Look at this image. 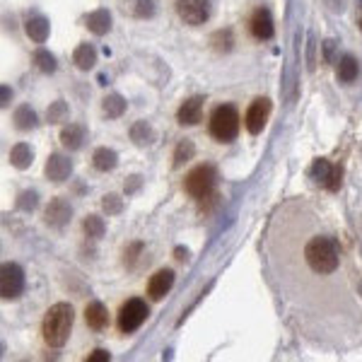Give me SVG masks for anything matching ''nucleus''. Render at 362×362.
Returning a JSON list of instances; mask_svg holds the SVG:
<instances>
[{"mask_svg":"<svg viewBox=\"0 0 362 362\" xmlns=\"http://www.w3.org/2000/svg\"><path fill=\"white\" fill-rule=\"evenodd\" d=\"M343 249L331 232H314L302 242V266L316 278H331L341 270Z\"/></svg>","mask_w":362,"mask_h":362,"instance_id":"obj_1","label":"nucleus"},{"mask_svg":"<svg viewBox=\"0 0 362 362\" xmlns=\"http://www.w3.org/2000/svg\"><path fill=\"white\" fill-rule=\"evenodd\" d=\"M73 322H75V311L68 302H56L49 307L44 324H41V333L49 348H63L73 333Z\"/></svg>","mask_w":362,"mask_h":362,"instance_id":"obj_2","label":"nucleus"},{"mask_svg":"<svg viewBox=\"0 0 362 362\" xmlns=\"http://www.w3.org/2000/svg\"><path fill=\"white\" fill-rule=\"evenodd\" d=\"M210 135L220 143H232L240 135V112L232 104H220L210 116Z\"/></svg>","mask_w":362,"mask_h":362,"instance_id":"obj_3","label":"nucleus"},{"mask_svg":"<svg viewBox=\"0 0 362 362\" xmlns=\"http://www.w3.org/2000/svg\"><path fill=\"white\" fill-rule=\"evenodd\" d=\"M215 184H218V172L213 164H198L186 174V194L196 201H205L215 194Z\"/></svg>","mask_w":362,"mask_h":362,"instance_id":"obj_4","label":"nucleus"},{"mask_svg":"<svg viewBox=\"0 0 362 362\" xmlns=\"http://www.w3.org/2000/svg\"><path fill=\"white\" fill-rule=\"evenodd\" d=\"M150 309L140 297H131L121 305V311H118V331L121 333H133L138 331L140 326L148 319Z\"/></svg>","mask_w":362,"mask_h":362,"instance_id":"obj_5","label":"nucleus"},{"mask_svg":"<svg viewBox=\"0 0 362 362\" xmlns=\"http://www.w3.org/2000/svg\"><path fill=\"white\" fill-rule=\"evenodd\" d=\"M215 0H177V15L191 27H201L213 17Z\"/></svg>","mask_w":362,"mask_h":362,"instance_id":"obj_6","label":"nucleus"},{"mask_svg":"<svg viewBox=\"0 0 362 362\" xmlns=\"http://www.w3.org/2000/svg\"><path fill=\"white\" fill-rule=\"evenodd\" d=\"M25 292V270L20 263H3L0 268V295L3 300H17Z\"/></svg>","mask_w":362,"mask_h":362,"instance_id":"obj_7","label":"nucleus"},{"mask_svg":"<svg viewBox=\"0 0 362 362\" xmlns=\"http://www.w3.org/2000/svg\"><path fill=\"white\" fill-rule=\"evenodd\" d=\"M309 177L314 179L319 186H326L328 191H333L336 194L338 189H341V177H343V169L341 167H333L328 159L319 157L311 162V169H309Z\"/></svg>","mask_w":362,"mask_h":362,"instance_id":"obj_8","label":"nucleus"},{"mask_svg":"<svg viewBox=\"0 0 362 362\" xmlns=\"http://www.w3.org/2000/svg\"><path fill=\"white\" fill-rule=\"evenodd\" d=\"M268 116H270V99H266V97L254 99V102L249 104V109H246V116H244L246 131H249L251 135H259L266 128Z\"/></svg>","mask_w":362,"mask_h":362,"instance_id":"obj_9","label":"nucleus"},{"mask_svg":"<svg viewBox=\"0 0 362 362\" xmlns=\"http://www.w3.org/2000/svg\"><path fill=\"white\" fill-rule=\"evenodd\" d=\"M249 27H251L254 39H259V41H268V39H273V34H276V22H273V15H270L268 8H259V10H254Z\"/></svg>","mask_w":362,"mask_h":362,"instance_id":"obj_10","label":"nucleus"},{"mask_svg":"<svg viewBox=\"0 0 362 362\" xmlns=\"http://www.w3.org/2000/svg\"><path fill=\"white\" fill-rule=\"evenodd\" d=\"M73 218V205L68 203L66 198H53L51 203L47 205V213H44V220H47L49 227H56V230H63Z\"/></svg>","mask_w":362,"mask_h":362,"instance_id":"obj_11","label":"nucleus"},{"mask_svg":"<svg viewBox=\"0 0 362 362\" xmlns=\"http://www.w3.org/2000/svg\"><path fill=\"white\" fill-rule=\"evenodd\" d=\"M44 172H47V177L51 179L53 184H61V181L70 179V174H73V162L66 157V155L53 153L51 157L47 159V167H44Z\"/></svg>","mask_w":362,"mask_h":362,"instance_id":"obj_12","label":"nucleus"},{"mask_svg":"<svg viewBox=\"0 0 362 362\" xmlns=\"http://www.w3.org/2000/svg\"><path fill=\"white\" fill-rule=\"evenodd\" d=\"M203 104H205L203 97H189L181 107H179L177 121L181 123V126H196V123L201 121V116H203Z\"/></svg>","mask_w":362,"mask_h":362,"instance_id":"obj_13","label":"nucleus"},{"mask_svg":"<svg viewBox=\"0 0 362 362\" xmlns=\"http://www.w3.org/2000/svg\"><path fill=\"white\" fill-rule=\"evenodd\" d=\"M172 287H174V270L172 268H162V270H157L153 278H150L148 295L153 297V300H162V297L167 295Z\"/></svg>","mask_w":362,"mask_h":362,"instance_id":"obj_14","label":"nucleus"},{"mask_svg":"<svg viewBox=\"0 0 362 362\" xmlns=\"http://www.w3.org/2000/svg\"><path fill=\"white\" fill-rule=\"evenodd\" d=\"M85 324L92 331H104L109 326V311L102 302H90L85 307Z\"/></svg>","mask_w":362,"mask_h":362,"instance_id":"obj_15","label":"nucleus"},{"mask_svg":"<svg viewBox=\"0 0 362 362\" xmlns=\"http://www.w3.org/2000/svg\"><path fill=\"white\" fill-rule=\"evenodd\" d=\"M112 22H114V20H112V12L104 10V8H99V10L90 12V15L85 17L87 29L92 31V34H97V36L109 34V31H112Z\"/></svg>","mask_w":362,"mask_h":362,"instance_id":"obj_16","label":"nucleus"},{"mask_svg":"<svg viewBox=\"0 0 362 362\" xmlns=\"http://www.w3.org/2000/svg\"><path fill=\"white\" fill-rule=\"evenodd\" d=\"M25 29H27V36H29L31 41H36V44H44V41L49 39V34H51V25H49L47 17H41V15L29 17Z\"/></svg>","mask_w":362,"mask_h":362,"instance_id":"obj_17","label":"nucleus"},{"mask_svg":"<svg viewBox=\"0 0 362 362\" xmlns=\"http://www.w3.org/2000/svg\"><path fill=\"white\" fill-rule=\"evenodd\" d=\"M131 140L140 148H145V145H153L157 140V133L148 121H135L131 126Z\"/></svg>","mask_w":362,"mask_h":362,"instance_id":"obj_18","label":"nucleus"},{"mask_svg":"<svg viewBox=\"0 0 362 362\" xmlns=\"http://www.w3.org/2000/svg\"><path fill=\"white\" fill-rule=\"evenodd\" d=\"M12 121H15V128H20V131H34L39 126V116H36V112L29 104L17 107L15 114H12Z\"/></svg>","mask_w":362,"mask_h":362,"instance_id":"obj_19","label":"nucleus"},{"mask_svg":"<svg viewBox=\"0 0 362 362\" xmlns=\"http://www.w3.org/2000/svg\"><path fill=\"white\" fill-rule=\"evenodd\" d=\"M73 63H75L80 70H92L97 66V51H94L92 44H80V47L73 51Z\"/></svg>","mask_w":362,"mask_h":362,"instance_id":"obj_20","label":"nucleus"},{"mask_svg":"<svg viewBox=\"0 0 362 362\" xmlns=\"http://www.w3.org/2000/svg\"><path fill=\"white\" fill-rule=\"evenodd\" d=\"M82 140H85V128H82L80 123H68V126L61 131V143H63V148H68V150H80V148H82Z\"/></svg>","mask_w":362,"mask_h":362,"instance_id":"obj_21","label":"nucleus"},{"mask_svg":"<svg viewBox=\"0 0 362 362\" xmlns=\"http://www.w3.org/2000/svg\"><path fill=\"white\" fill-rule=\"evenodd\" d=\"M92 164L97 172H112L118 164V153L112 148H97L92 155Z\"/></svg>","mask_w":362,"mask_h":362,"instance_id":"obj_22","label":"nucleus"},{"mask_svg":"<svg viewBox=\"0 0 362 362\" xmlns=\"http://www.w3.org/2000/svg\"><path fill=\"white\" fill-rule=\"evenodd\" d=\"M31 162H34V150L29 148L27 143H17L10 148V164L15 169H27L31 167Z\"/></svg>","mask_w":362,"mask_h":362,"instance_id":"obj_23","label":"nucleus"},{"mask_svg":"<svg viewBox=\"0 0 362 362\" xmlns=\"http://www.w3.org/2000/svg\"><path fill=\"white\" fill-rule=\"evenodd\" d=\"M357 73H360V66H357V58L350 56V53H346V56L338 61V80L341 82H352L357 80Z\"/></svg>","mask_w":362,"mask_h":362,"instance_id":"obj_24","label":"nucleus"},{"mask_svg":"<svg viewBox=\"0 0 362 362\" xmlns=\"http://www.w3.org/2000/svg\"><path fill=\"white\" fill-rule=\"evenodd\" d=\"M126 99L121 97V94H109V97H104L102 102V112L107 118H118L123 116V112H126Z\"/></svg>","mask_w":362,"mask_h":362,"instance_id":"obj_25","label":"nucleus"},{"mask_svg":"<svg viewBox=\"0 0 362 362\" xmlns=\"http://www.w3.org/2000/svg\"><path fill=\"white\" fill-rule=\"evenodd\" d=\"M82 230H85V235L90 240H102L104 232H107V224H104V220L99 215H87L85 222H82Z\"/></svg>","mask_w":362,"mask_h":362,"instance_id":"obj_26","label":"nucleus"},{"mask_svg":"<svg viewBox=\"0 0 362 362\" xmlns=\"http://www.w3.org/2000/svg\"><path fill=\"white\" fill-rule=\"evenodd\" d=\"M34 66L39 68L44 75H51V73H56V58H53V53L39 49V51L34 53Z\"/></svg>","mask_w":362,"mask_h":362,"instance_id":"obj_27","label":"nucleus"},{"mask_svg":"<svg viewBox=\"0 0 362 362\" xmlns=\"http://www.w3.org/2000/svg\"><path fill=\"white\" fill-rule=\"evenodd\" d=\"M194 153H196L194 143H191V140H181V143L177 145V150H174V167L179 169L181 164H186L194 157Z\"/></svg>","mask_w":362,"mask_h":362,"instance_id":"obj_28","label":"nucleus"},{"mask_svg":"<svg viewBox=\"0 0 362 362\" xmlns=\"http://www.w3.org/2000/svg\"><path fill=\"white\" fill-rule=\"evenodd\" d=\"M68 118V104L63 102V99H58V102H53L51 107H49L47 112V121L49 123H61Z\"/></svg>","mask_w":362,"mask_h":362,"instance_id":"obj_29","label":"nucleus"},{"mask_svg":"<svg viewBox=\"0 0 362 362\" xmlns=\"http://www.w3.org/2000/svg\"><path fill=\"white\" fill-rule=\"evenodd\" d=\"M36 205H39V196H36V191H22L20 198H17V208L25 210V213H31Z\"/></svg>","mask_w":362,"mask_h":362,"instance_id":"obj_30","label":"nucleus"},{"mask_svg":"<svg viewBox=\"0 0 362 362\" xmlns=\"http://www.w3.org/2000/svg\"><path fill=\"white\" fill-rule=\"evenodd\" d=\"M102 208L107 215H118L123 210V198H118L116 194H107L102 201Z\"/></svg>","mask_w":362,"mask_h":362,"instance_id":"obj_31","label":"nucleus"},{"mask_svg":"<svg viewBox=\"0 0 362 362\" xmlns=\"http://www.w3.org/2000/svg\"><path fill=\"white\" fill-rule=\"evenodd\" d=\"M213 44H215V49H218V51H230L232 44H235V39H232V31L230 29L218 31V34L213 36Z\"/></svg>","mask_w":362,"mask_h":362,"instance_id":"obj_32","label":"nucleus"},{"mask_svg":"<svg viewBox=\"0 0 362 362\" xmlns=\"http://www.w3.org/2000/svg\"><path fill=\"white\" fill-rule=\"evenodd\" d=\"M133 15H135V17H153V15H155L153 0H135V8H133Z\"/></svg>","mask_w":362,"mask_h":362,"instance_id":"obj_33","label":"nucleus"},{"mask_svg":"<svg viewBox=\"0 0 362 362\" xmlns=\"http://www.w3.org/2000/svg\"><path fill=\"white\" fill-rule=\"evenodd\" d=\"M336 41L333 39H326L324 41V61L326 63H336Z\"/></svg>","mask_w":362,"mask_h":362,"instance_id":"obj_34","label":"nucleus"},{"mask_svg":"<svg viewBox=\"0 0 362 362\" xmlns=\"http://www.w3.org/2000/svg\"><path fill=\"white\" fill-rule=\"evenodd\" d=\"M140 251H143V244H140V242H135V244H131V246H128V249H126V254H123V256H126V263H128V266H133V263H135V259H138V254H140Z\"/></svg>","mask_w":362,"mask_h":362,"instance_id":"obj_35","label":"nucleus"},{"mask_svg":"<svg viewBox=\"0 0 362 362\" xmlns=\"http://www.w3.org/2000/svg\"><path fill=\"white\" fill-rule=\"evenodd\" d=\"M109 352L104 350V348H97V350H92V355H87V360L90 362H104V360H109Z\"/></svg>","mask_w":362,"mask_h":362,"instance_id":"obj_36","label":"nucleus"},{"mask_svg":"<svg viewBox=\"0 0 362 362\" xmlns=\"http://www.w3.org/2000/svg\"><path fill=\"white\" fill-rule=\"evenodd\" d=\"M324 3H326L331 12H343L346 10V5H348V0H324Z\"/></svg>","mask_w":362,"mask_h":362,"instance_id":"obj_37","label":"nucleus"},{"mask_svg":"<svg viewBox=\"0 0 362 362\" xmlns=\"http://www.w3.org/2000/svg\"><path fill=\"white\" fill-rule=\"evenodd\" d=\"M140 186V177H131V181L126 184V194H133V191Z\"/></svg>","mask_w":362,"mask_h":362,"instance_id":"obj_38","label":"nucleus"},{"mask_svg":"<svg viewBox=\"0 0 362 362\" xmlns=\"http://www.w3.org/2000/svg\"><path fill=\"white\" fill-rule=\"evenodd\" d=\"M10 97H12V90H10V87H8V85H3V102H0V104H3V107H8Z\"/></svg>","mask_w":362,"mask_h":362,"instance_id":"obj_39","label":"nucleus"},{"mask_svg":"<svg viewBox=\"0 0 362 362\" xmlns=\"http://www.w3.org/2000/svg\"><path fill=\"white\" fill-rule=\"evenodd\" d=\"M355 22H357V29L362 31V0H357V15H355Z\"/></svg>","mask_w":362,"mask_h":362,"instance_id":"obj_40","label":"nucleus"},{"mask_svg":"<svg viewBox=\"0 0 362 362\" xmlns=\"http://www.w3.org/2000/svg\"><path fill=\"white\" fill-rule=\"evenodd\" d=\"M177 259H189V251H186V249H177Z\"/></svg>","mask_w":362,"mask_h":362,"instance_id":"obj_41","label":"nucleus"}]
</instances>
